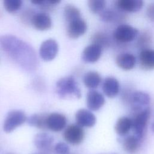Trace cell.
Listing matches in <instances>:
<instances>
[{"label": "cell", "instance_id": "1", "mask_svg": "<svg viewBox=\"0 0 154 154\" xmlns=\"http://www.w3.org/2000/svg\"><path fill=\"white\" fill-rule=\"evenodd\" d=\"M2 49L20 67L32 71L37 67L38 60L33 48L28 43L11 35L0 37Z\"/></svg>", "mask_w": 154, "mask_h": 154}, {"label": "cell", "instance_id": "2", "mask_svg": "<svg viewBox=\"0 0 154 154\" xmlns=\"http://www.w3.org/2000/svg\"><path fill=\"white\" fill-rule=\"evenodd\" d=\"M55 91L61 99H79L81 91L78 84L72 76L60 78L56 83Z\"/></svg>", "mask_w": 154, "mask_h": 154}, {"label": "cell", "instance_id": "3", "mask_svg": "<svg viewBox=\"0 0 154 154\" xmlns=\"http://www.w3.org/2000/svg\"><path fill=\"white\" fill-rule=\"evenodd\" d=\"M150 110L148 107L142 111L137 112L132 120V129L135 136L141 141L143 140L146 129L150 119Z\"/></svg>", "mask_w": 154, "mask_h": 154}, {"label": "cell", "instance_id": "4", "mask_svg": "<svg viewBox=\"0 0 154 154\" xmlns=\"http://www.w3.org/2000/svg\"><path fill=\"white\" fill-rule=\"evenodd\" d=\"M27 120L25 112L21 110H13L10 111L4 120L3 129L6 133L13 131L17 127L23 125Z\"/></svg>", "mask_w": 154, "mask_h": 154}, {"label": "cell", "instance_id": "5", "mask_svg": "<svg viewBox=\"0 0 154 154\" xmlns=\"http://www.w3.org/2000/svg\"><path fill=\"white\" fill-rule=\"evenodd\" d=\"M138 35V30L135 27L128 25H119L114 31L113 37L120 43H128L134 40Z\"/></svg>", "mask_w": 154, "mask_h": 154}, {"label": "cell", "instance_id": "6", "mask_svg": "<svg viewBox=\"0 0 154 154\" xmlns=\"http://www.w3.org/2000/svg\"><path fill=\"white\" fill-rule=\"evenodd\" d=\"M63 136L64 140L68 143L78 145L83 141L85 138V132L82 127L77 124H72L65 129Z\"/></svg>", "mask_w": 154, "mask_h": 154}, {"label": "cell", "instance_id": "7", "mask_svg": "<svg viewBox=\"0 0 154 154\" xmlns=\"http://www.w3.org/2000/svg\"><path fill=\"white\" fill-rule=\"evenodd\" d=\"M58 52V45L54 39L45 40L40 45L39 49L40 56L45 61L54 60Z\"/></svg>", "mask_w": 154, "mask_h": 154}, {"label": "cell", "instance_id": "8", "mask_svg": "<svg viewBox=\"0 0 154 154\" xmlns=\"http://www.w3.org/2000/svg\"><path fill=\"white\" fill-rule=\"evenodd\" d=\"M54 137L46 132H40L35 135L34 143L35 147L42 153H48L54 152Z\"/></svg>", "mask_w": 154, "mask_h": 154}, {"label": "cell", "instance_id": "9", "mask_svg": "<svg viewBox=\"0 0 154 154\" xmlns=\"http://www.w3.org/2000/svg\"><path fill=\"white\" fill-rule=\"evenodd\" d=\"M130 101L133 110L138 112L148 108L150 97L149 94L144 91H137L131 96Z\"/></svg>", "mask_w": 154, "mask_h": 154}, {"label": "cell", "instance_id": "10", "mask_svg": "<svg viewBox=\"0 0 154 154\" xmlns=\"http://www.w3.org/2000/svg\"><path fill=\"white\" fill-rule=\"evenodd\" d=\"M66 124V117L62 114L52 112L48 115L46 119L48 129L53 132H60L65 128Z\"/></svg>", "mask_w": 154, "mask_h": 154}, {"label": "cell", "instance_id": "11", "mask_svg": "<svg viewBox=\"0 0 154 154\" xmlns=\"http://www.w3.org/2000/svg\"><path fill=\"white\" fill-rule=\"evenodd\" d=\"M77 125L81 127L91 128L96 124V118L94 114L86 109H80L75 114Z\"/></svg>", "mask_w": 154, "mask_h": 154}, {"label": "cell", "instance_id": "12", "mask_svg": "<svg viewBox=\"0 0 154 154\" xmlns=\"http://www.w3.org/2000/svg\"><path fill=\"white\" fill-rule=\"evenodd\" d=\"M87 29V25L85 20L80 18L68 23L67 34L73 39L77 38L85 33Z\"/></svg>", "mask_w": 154, "mask_h": 154}, {"label": "cell", "instance_id": "13", "mask_svg": "<svg viewBox=\"0 0 154 154\" xmlns=\"http://www.w3.org/2000/svg\"><path fill=\"white\" fill-rule=\"evenodd\" d=\"M102 49L100 46L91 43L83 50L81 55L82 60L88 63L96 62L101 57Z\"/></svg>", "mask_w": 154, "mask_h": 154}, {"label": "cell", "instance_id": "14", "mask_svg": "<svg viewBox=\"0 0 154 154\" xmlns=\"http://www.w3.org/2000/svg\"><path fill=\"white\" fill-rule=\"evenodd\" d=\"M104 96L95 90H90L87 94V106L91 111H97L105 104Z\"/></svg>", "mask_w": 154, "mask_h": 154}, {"label": "cell", "instance_id": "15", "mask_svg": "<svg viewBox=\"0 0 154 154\" xmlns=\"http://www.w3.org/2000/svg\"><path fill=\"white\" fill-rule=\"evenodd\" d=\"M144 2L141 0H117L115 1V7L123 12L134 13L140 11Z\"/></svg>", "mask_w": 154, "mask_h": 154}, {"label": "cell", "instance_id": "16", "mask_svg": "<svg viewBox=\"0 0 154 154\" xmlns=\"http://www.w3.org/2000/svg\"><path fill=\"white\" fill-rule=\"evenodd\" d=\"M136 57L131 53L123 52L119 54L116 58V63L119 67L125 70L132 69L136 64Z\"/></svg>", "mask_w": 154, "mask_h": 154}, {"label": "cell", "instance_id": "17", "mask_svg": "<svg viewBox=\"0 0 154 154\" xmlns=\"http://www.w3.org/2000/svg\"><path fill=\"white\" fill-rule=\"evenodd\" d=\"M102 90L104 94L109 98L116 97L120 91L119 81L112 76L106 78L102 84Z\"/></svg>", "mask_w": 154, "mask_h": 154}, {"label": "cell", "instance_id": "18", "mask_svg": "<svg viewBox=\"0 0 154 154\" xmlns=\"http://www.w3.org/2000/svg\"><path fill=\"white\" fill-rule=\"evenodd\" d=\"M140 67L146 70L154 69V49L147 48L141 51L139 54Z\"/></svg>", "mask_w": 154, "mask_h": 154}, {"label": "cell", "instance_id": "19", "mask_svg": "<svg viewBox=\"0 0 154 154\" xmlns=\"http://www.w3.org/2000/svg\"><path fill=\"white\" fill-rule=\"evenodd\" d=\"M31 23L37 30L46 31L51 28L52 20L46 13H38L34 16Z\"/></svg>", "mask_w": 154, "mask_h": 154}, {"label": "cell", "instance_id": "20", "mask_svg": "<svg viewBox=\"0 0 154 154\" xmlns=\"http://www.w3.org/2000/svg\"><path fill=\"white\" fill-rule=\"evenodd\" d=\"M141 141L135 135L127 136L123 141V148L128 154H135L140 149Z\"/></svg>", "mask_w": 154, "mask_h": 154}, {"label": "cell", "instance_id": "21", "mask_svg": "<svg viewBox=\"0 0 154 154\" xmlns=\"http://www.w3.org/2000/svg\"><path fill=\"white\" fill-rule=\"evenodd\" d=\"M132 128V120L126 116L120 117L116 122L114 129L117 134L120 136H125L130 132Z\"/></svg>", "mask_w": 154, "mask_h": 154}, {"label": "cell", "instance_id": "22", "mask_svg": "<svg viewBox=\"0 0 154 154\" xmlns=\"http://www.w3.org/2000/svg\"><path fill=\"white\" fill-rule=\"evenodd\" d=\"M102 78L100 74L96 71H89L83 77L84 85L91 90L97 88L100 84Z\"/></svg>", "mask_w": 154, "mask_h": 154}, {"label": "cell", "instance_id": "23", "mask_svg": "<svg viewBox=\"0 0 154 154\" xmlns=\"http://www.w3.org/2000/svg\"><path fill=\"white\" fill-rule=\"evenodd\" d=\"M48 114H35L31 116L28 119V123L32 126L40 129H48L46 125V119Z\"/></svg>", "mask_w": 154, "mask_h": 154}, {"label": "cell", "instance_id": "24", "mask_svg": "<svg viewBox=\"0 0 154 154\" xmlns=\"http://www.w3.org/2000/svg\"><path fill=\"white\" fill-rule=\"evenodd\" d=\"M100 18L103 22L111 23L120 20L122 16L120 13L113 9H105L100 13Z\"/></svg>", "mask_w": 154, "mask_h": 154}, {"label": "cell", "instance_id": "25", "mask_svg": "<svg viewBox=\"0 0 154 154\" xmlns=\"http://www.w3.org/2000/svg\"><path fill=\"white\" fill-rule=\"evenodd\" d=\"M64 16L66 20L69 23L79 19L81 17L79 10L73 5H67L64 8Z\"/></svg>", "mask_w": 154, "mask_h": 154}, {"label": "cell", "instance_id": "26", "mask_svg": "<svg viewBox=\"0 0 154 154\" xmlns=\"http://www.w3.org/2000/svg\"><path fill=\"white\" fill-rule=\"evenodd\" d=\"M92 43L100 46L102 49L109 45L110 41L108 36L103 32H98L94 34L91 38Z\"/></svg>", "mask_w": 154, "mask_h": 154}, {"label": "cell", "instance_id": "27", "mask_svg": "<svg viewBox=\"0 0 154 154\" xmlns=\"http://www.w3.org/2000/svg\"><path fill=\"white\" fill-rule=\"evenodd\" d=\"M88 6L92 13L100 14L105 10L106 2L104 0H90L88 1Z\"/></svg>", "mask_w": 154, "mask_h": 154}, {"label": "cell", "instance_id": "28", "mask_svg": "<svg viewBox=\"0 0 154 154\" xmlns=\"http://www.w3.org/2000/svg\"><path fill=\"white\" fill-rule=\"evenodd\" d=\"M22 1L20 0H5L4 7L7 11L14 13L17 11L22 6Z\"/></svg>", "mask_w": 154, "mask_h": 154}, {"label": "cell", "instance_id": "29", "mask_svg": "<svg viewBox=\"0 0 154 154\" xmlns=\"http://www.w3.org/2000/svg\"><path fill=\"white\" fill-rule=\"evenodd\" d=\"M54 152L56 154H70V149L66 143L60 142L54 147Z\"/></svg>", "mask_w": 154, "mask_h": 154}, {"label": "cell", "instance_id": "30", "mask_svg": "<svg viewBox=\"0 0 154 154\" xmlns=\"http://www.w3.org/2000/svg\"><path fill=\"white\" fill-rule=\"evenodd\" d=\"M151 42L150 35L148 33H143L138 40V45L139 47L143 48V49H147L146 46H148ZM142 49V50H143Z\"/></svg>", "mask_w": 154, "mask_h": 154}, {"label": "cell", "instance_id": "31", "mask_svg": "<svg viewBox=\"0 0 154 154\" xmlns=\"http://www.w3.org/2000/svg\"><path fill=\"white\" fill-rule=\"evenodd\" d=\"M35 14V13L31 9H27L21 14V19L24 23H31L32 18Z\"/></svg>", "mask_w": 154, "mask_h": 154}, {"label": "cell", "instance_id": "32", "mask_svg": "<svg viewBox=\"0 0 154 154\" xmlns=\"http://www.w3.org/2000/svg\"><path fill=\"white\" fill-rule=\"evenodd\" d=\"M146 16L150 21L154 22V2L148 5L146 8Z\"/></svg>", "mask_w": 154, "mask_h": 154}, {"label": "cell", "instance_id": "33", "mask_svg": "<svg viewBox=\"0 0 154 154\" xmlns=\"http://www.w3.org/2000/svg\"><path fill=\"white\" fill-rule=\"evenodd\" d=\"M152 132H153V133H154V122L153 123V124H152Z\"/></svg>", "mask_w": 154, "mask_h": 154}, {"label": "cell", "instance_id": "34", "mask_svg": "<svg viewBox=\"0 0 154 154\" xmlns=\"http://www.w3.org/2000/svg\"><path fill=\"white\" fill-rule=\"evenodd\" d=\"M7 154H14V153H7Z\"/></svg>", "mask_w": 154, "mask_h": 154}]
</instances>
